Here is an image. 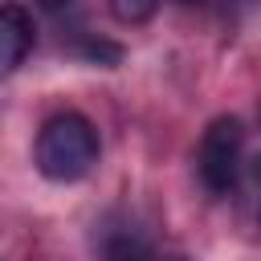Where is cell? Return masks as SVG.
<instances>
[{"mask_svg":"<svg viewBox=\"0 0 261 261\" xmlns=\"http://www.w3.org/2000/svg\"><path fill=\"white\" fill-rule=\"evenodd\" d=\"M37 171L53 184H73L82 175L94 171L98 163V130L86 114L65 110L53 114L41 130H37V147H33Z\"/></svg>","mask_w":261,"mask_h":261,"instance_id":"6da1fadb","label":"cell"},{"mask_svg":"<svg viewBox=\"0 0 261 261\" xmlns=\"http://www.w3.org/2000/svg\"><path fill=\"white\" fill-rule=\"evenodd\" d=\"M241 151H245V126L241 118L224 114V118H212L204 139H200V151H196V171H200V184L212 192V196H228L241 179Z\"/></svg>","mask_w":261,"mask_h":261,"instance_id":"7a4b0ae2","label":"cell"},{"mask_svg":"<svg viewBox=\"0 0 261 261\" xmlns=\"http://www.w3.org/2000/svg\"><path fill=\"white\" fill-rule=\"evenodd\" d=\"M33 49V16L20 4H0V82L20 69Z\"/></svg>","mask_w":261,"mask_h":261,"instance_id":"3957f363","label":"cell"},{"mask_svg":"<svg viewBox=\"0 0 261 261\" xmlns=\"http://www.w3.org/2000/svg\"><path fill=\"white\" fill-rule=\"evenodd\" d=\"M102 261H159V257L155 245L135 224H118L102 232Z\"/></svg>","mask_w":261,"mask_h":261,"instance_id":"277c9868","label":"cell"},{"mask_svg":"<svg viewBox=\"0 0 261 261\" xmlns=\"http://www.w3.org/2000/svg\"><path fill=\"white\" fill-rule=\"evenodd\" d=\"M106 8H110V16H114L118 24L135 29V24H147V20L155 16L159 0H106Z\"/></svg>","mask_w":261,"mask_h":261,"instance_id":"5b68a950","label":"cell"},{"mask_svg":"<svg viewBox=\"0 0 261 261\" xmlns=\"http://www.w3.org/2000/svg\"><path fill=\"white\" fill-rule=\"evenodd\" d=\"M249 184H253V188H261V155H253V159H249Z\"/></svg>","mask_w":261,"mask_h":261,"instance_id":"8992f818","label":"cell"},{"mask_svg":"<svg viewBox=\"0 0 261 261\" xmlns=\"http://www.w3.org/2000/svg\"><path fill=\"white\" fill-rule=\"evenodd\" d=\"M49 12H61V8H69V0H41Z\"/></svg>","mask_w":261,"mask_h":261,"instance_id":"52a82bcc","label":"cell"},{"mask_svg":"<svg viewBox=\"0 0 261 261\" xmlns=\"http://www.w3.org/2000/svg\"><path fill=\"white\" fill-rule=\"evenodd\" d=\"M179 4H196V0H179Z\"/></svg>","mask_w":261,"mask_h":261,"instance_id":"ba28073f","label":"cell"}]
</instances>
